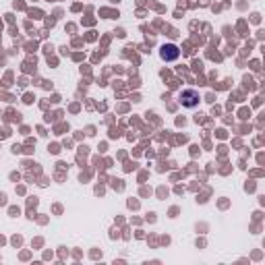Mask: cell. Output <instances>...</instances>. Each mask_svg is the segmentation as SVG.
Returning <instances> with one entry per match:
<instances>
[{
	"label": "cell",
	"mask_w": 265,
	"mask_h": 265,
	"mask_svg": "<svg viewBox=\"0 0 265 265\" xmlns=\"http://www.w3.org/2000/svg\"><path fill=\"white\" fill-rule=\"evenodd\" d=\"M178 48L174 44H166V46H162V50H160V56L164 58V60H174V58H178Z\"/></svg>",
	"instance_id": "obj_2"
},
{
	"label": "cell",
	"mask_w": 265,
	"mask_h": 265,
	"mask_svg": "<svg viewBox=\"0 0 265 265\" xmlns=\"http://www.w3.org/2000/svg\"><path fill=\"white\" fill-rule=\"evenodd\" d=\"M181 102L186 108H195V106L199 104V93L195 91V89H186V91L181 93Z\"/></svg>",
	"instance_id": "obj_1"
}]
</instances>
